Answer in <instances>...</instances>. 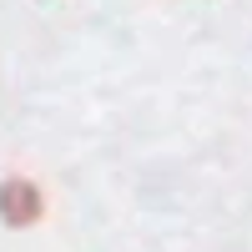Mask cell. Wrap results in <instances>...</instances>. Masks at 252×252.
Returning <instances> with one entry per match:
<instances>
[{
	"label": "cell",
	"instance_id": "cell-1",
	"mask_svg": "<svg viewBox=\"0 0 252 252\" xmlns=\"http://www.w3.org/2000/svg\"><path fill=\"white\" fill-rule=\"evenodd\" d=\"M40 212H46V197L31 177H10L0 187V217L10 227H31V222H40Z\"/></svg>",
	"mask_w": 252,
	"mask_h": 252
}]
</instances>
